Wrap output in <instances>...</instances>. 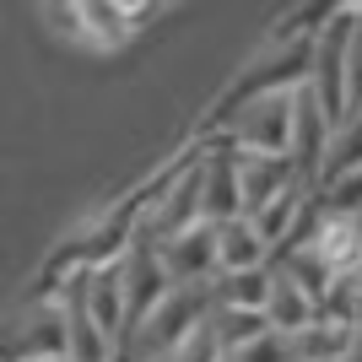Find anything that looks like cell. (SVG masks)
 I'll return each instance as SVG.
<instances>
[{
    "instance_id": "1",
    "label": "cell",
    "mask_w": 362,
    "mask_h": 362,
    "mask_svg": "<svg viewBox=\"0 0 362 362\" xmlns=\"http://www.w3.org/2000/svg\"><path fill=\"white\" fill-rule=\"evenodd\" d=\"M216 141L233 157H287L292 87L287 92H255V98H238V103L216 108Z\"/></svg>"
},
{
    "instance_id": "2",
    "label": "cell",
    "mask_w": 362,
    "mask_h": 362,
    "mask_svg": "<svg viewBox=\"0 0 362 362\" xmlns=\"http://www.w3.org/2000/svg\"><path fill=\"white\" fill-rule=\"evenodd\" d=\"M0 362H65V303H60V292L28 298L0 325Z\"/></svg>"
},
{
    "instance_id": "3",
    "label": "cell",
    "mask_w": 362,
    "mask_h": 362,
    "mask_svg": "<svg viewBox=\"0 0 362 362\" xmlns=\"http://www.w3.org/2000/svg\"><path fill=\"white\" fill-rule=\"evenodd\" d=\"M330 141H335V124L325 119V108H319V98L308 92V81H298V87H292V141H287V163H292V173H298V184L319 189Z\"/></svg>"
},
{
    "instance_id": "4",
    "label": "cell",
    "mask_w": 362,
    "mask_h": 362,
    "mask_svg": "<svg viewBox=\"0 0 362 362\" xmlns=\"http://www.w3.org/2000/svg\"><path fill=\"white\" fill-rule=\"evenodd\" d=\"M119 287H124V330H136L141 319L157 308V303L168 298V271H163V259H157V249L141 238H130L119 249ZM119 330V335H124Z\"/></svg>"
},
{
    "instance_id": "5",
    "label": "cell",
    "mask_w": 362,
    "mask_h": 362,
    "mask_svg": "<svg viewBox=\"0 0 362 362\" xmlns=\"http://www.w3.org/2000/svg\"><path fill=\"white\" fill-rule=\"evenodd\" d=\"M157 259L168 271V287H211L216 281V249H211V227L200 222L179 238L157 243Z\"/></svg>"
},
{
    "instance_id": "6",
    "label": "cell",
    "mask_w": 362,
    "mask_h": 362,
    "mask_svg": "<svg viewBox=\"0 0 362 362\" xmlns=\"http://www.w3.org/2000/svg\"><path fill=\"white\" fill-rule=\"evenodd\" d=\"M195 168H200V216H206V227L243 216V206H238V157L216 146V151H206V157H195Z\"/></svg>"
},
{
    "instance_id": "7",
    "label": "cell",
    "mask_w": 362,
    "mask_h": 362,
    "mask_svg": "<svg viewBox=\"0 0 362 362\" xmlns=\"http://www.w3.org/2000/svg\"><path fill=\"white\" fill-rule=\"evenodd\" d=\"M259 319H265V330L298 341L308 325H319V303L308 298L298 281H287V276L271 265V287H265V303H259Z\"/></svg>"
},
{
    "instance_id": "8",
    "label": "cell",
    "mask_w": 362,
    "mask_h": 362,
    "mask_svg": "<svg viewBox=\"0 0 362 362\" xmlns=\"http://www.w3.org/2000/svg\"><path fill=\"white\" fill-rule=\"evenodd\" d=\"M303 189L287 157H238V206L243 216H255L259 206H271L276 195Z\"/></svg>"
},
{
    "instance_id": "9",
    "label": "cell",
    "mask_w": 362,
    "mask_h": 362,
    "mask_svg": "<svg viewBox=\"0 0 362 362\" xmlns=\"http://www.w3.org/2000/svg\"><path fill=\"white\" fill-rule=\"evenodd\" d=\"M211 249H216V276H243V271H265L271 265V249L259 243V233L243 216L211 227Z\"/></svg>"
},
{
    "instance_id": "10",
    "label": "cell",
    "mask_w": 362,
    "mask_h": 362,
    "mask_svg": "<svg viewBox=\"0 0 362 362\" xmlns=\"http://www.w3.org/2000/svg\"><path fill=\"white\" fill-rule=\"evenodd\" d=\"M243 222L259 233V243L271 249V255H281L292 243V233H298V222H303V189H287V195H276L271 206H259L255 216H243Z\"/></svg>"
},
{
    "instance_id": "11",
    "label": "cell",
    "mask_w": 362,
    "mask_h": 362,
    "mask_svg": "<svg viewBox=\"0 0 362 362\" xmlns=\"http://www.w3.org/2000/svg\"><path fill=\"white\" fill-rule=\"evenodd\" d=\"M271 287V265L265 271H243V276H216L211 281V308H243V314H259Z\"/></svg>"
},
{
    "instance_id": "12",
    "label": "cell",
    "mask_w": 362,
    "mask_h": 362,
    "mask_svg": "<svg viewBox=\"0 0 362 362\" xmlns=\"http://www.w3.org/2000/svg\"><path fill=\"white\" fill-rule=\"evenodd\" d=\"M206 325H211L222 357H233V351H243L255 335H265V319H259V314H243V308H211Z\"/></svg>"
},
{
    "instance_id": "13",
    "label": "cell",
    "mask_w": 362,
    "mask_h": 362,
    "mask_svg": "<svg viewBox=\"0 0 362 362\" xmlns=\"http://www.w3.org/2000/svg\"><path fill=\"white\" fill-rule=\"evenodd\" d=\"M168 362H222V346H216V335H211V325L200 319L195 330L184 335L179 346L168 351Z\"/></svg>"
},
{
    "instance_id": "14",
    "label": "cell",
    "mask_w": 362,
    "mask_h": 362,
    "mask_svg": "<svg viewBox=\"0 0 362 362\" xmlns=\"http://www.w3.org/2000/svg\"><path fill=\"white\" fill-rule=\"evenodd\" d=\"M227 362H298V351H292V341L287 335H276V330H265V335H255L243 351H233Z\"/></svg>"
},
{
    "instance_id": "15",
    "label": "cell",
    "mask_w": 362,
    "mask_h": 362,
    "mask_svg": "<svg viewBox=\"0 0 362 362\" xmlns=\"http://www.w3.org/2000/svg\"><path fill=\"white\" fill-rule=\"evenodd\" d=\"M362 108V33H351L346 44V119Z\"/></svg>"
},
{
    "instance_id": "16",
    "label": "cell",
    "mask_w": 362,
    "mask_h": 362,
    "mask_svg": "<svg viewBox=\"0 0 362 362\" xmlns=\"http://www.w3.org/2000/svg\"><path fill=\"white\" fill-rule=\"evenodd\" d=\"M341 362H362V330H351V341H346V351H341Z\"/></svg>"
},
{
    "instance_id": "17",
    "label": "cell",
    "mask_w": 362,
    "mask_h": 362,
    "mask_svg": "<svg viewBox=\"0 0 362 362\" xmlns=\"http://www.w3.org/2000/svg\"><path fill=\"white\" fill-rule=\"evenodd\" d=\"M357 33H362V6H357Z\"/></svg>"
},
{
    "instance_id": "18",
    "label": "cell",
    "mask_w": 362,
    "mask_h": 362,
    "mask_svg": "<svg viewBox=\"0 0 362 362\" xmlns=\"http://www.w3.org/2000/svg\"><path fill=\"white\" fill-rule=\"evenodd\" d=\"M146 362H168V357H146Z\"/></svg>"
},
{
    "instance_id": "19",
    "label": "cell",
    "mask_w": 362,
    "mask_h": 362,
    "mask_svg": "<svg viewBox=\"0 0 362 362\" xmlns=\"http://www.w3.org/2000/svg\"><path fill=\"white\" fill-rule=\"evenodd\" d=\"M222 362H227V357H222Z\"/></svg>"
}]
</instances>
